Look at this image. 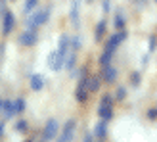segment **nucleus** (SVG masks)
<instances>
[{"mask_svg":"<svg viewBox=\"0 0 157 142\" xmlns=\"http://www.w3.org/2000/svg\"><path fill=\"white\" fill-rule=\"evenodd\" d=\"M69 50H71V38H69V35H61V38H59V48H58L56 52H52L50 58H48V65H50V69L59 71L61 67H63Z\"/></svg>","mask_w":157,"mask_h":142,"instance_id":"1","label":"nucleus"},{"mask_svg":"<svg viewBox=\"0 0 157 142\" xmlns=\"http://www.w3.org/2000/svg\"><path fill=\"white\" fill-rule=\"evenodd\" d=\"M48 18H50V8H44V10H40V12L33 14V15H31V18L27 19V29L36 31L38 27L42 25V23L48 21Z\"/></svg>","mask_w":157,"mask_h":142,"instance_id":"2","label":"nucleus"},{"mask_svg":"<svg viewBox=\"0 0 157 142\" xmlns=\"http://www.w3.org/2000/svg\"><path fill=\"white\" fill-rule=\"evenodd\" d=\"M98 115L101 117V119H105V121H109L113 117V96L105 94V96L101 98L100 108H98Z\"/></svg>","mask_w":157,"mask_h":142,"instance_id":"3","label":"nucleus"},{"mask_svg":"<svg viewBox=\"0 0 157 142\" xmlns=\"http://www.w3.org/2000/svg\"><path fill=\"white\" fill-rule=\"evenodd\" d=\"M58 131H59V125L56 119H48V123H46V127L42 131V136H40V142H50L54 136L58 135Z\"/></svg>","mask_w":157,"mask_h":142,"instance_id":"4","label":"nucleus"},{"mask_svg":"<svg viewBox=\"0 0 157 142\" xmlns=\"http://www.w3.org/2000/svg\"><path fill=\"white\" fill-rule=\"evenodd\" d=\"M75 98H77L78 102H86V100L90 98V90H88V77H84V79H81V81H78L77 90H75Z\"/></svg>","mask_w":157,"mask_h":142,"instance_id":"5","label":"nucleus"},{"mask_svg":"<svg viewBox=\"0 0 157 142\" xmlns=\"http://www.w3.org/2000/svg\"><path fill=\"white\" fill-rule=\"evenodd\" d=\"M75 127H77L75 119H69V121L63 125V129H61V135H59L58 142H71V140H73V135H75Z\"/></svg>","mask_w":157,"mask_h":142,"instance_id":"6","label":"nucleus"},{"mask_svg":"<svg viewBox=\"0 0 157 142\" xmlns=\"http://www.w3.org/2000/svg\"><path fill=\"white\" fill-rule=\"evenodd\" d=\"M15 25V15L12 12H4V25H2V33L4 35H10L12 29Z\"/></svg>","mask_w":157,"mask_h":142,"instance_id":"7","label":"nucleus"},{"mask_svg":"<svg viewBox=\"0 0 157 142\" xmlns=\"http://www.w3.org/2000/svg\"><path fill=\"white\" fill-rule=\"evenodd\" d=\"M101 77H104V81L105 83H115V79H117V69L109 64V65H104L101 67Z\"/></svg>","mask_w":157,"mask_h":142,"instance_id":"8","label":"nucleus"},{"mask_svg":"<svg viewBox=\"0 0 157 142\" xmlns=\"http://www.w3.org/2000/svg\"><path fill=\"white\" fill-rule=\"evenodd\" d=\"M124 38H127V33H124V31H121V33H117V35H113L111 38H109L107 44H105V48H109V50H113V52H115V48L124 41Z\"/></svg>","mask_w":157,"mask_h":142,"instance_id":"9","label":"nucleus"},{"mask_svg":"<svg viewBox=\"0 0 157 142\" xmlns=\"http://www.w3.org/2000/svg\"><path fill=\"white\" fill-rule=\"evenodd\" d=\"M19 42H21L23 46H33V44L36 42V31L27 29L25 33H23V35L19 37Z\"/></svg>","mask_w":157,"mask_h":142,"instance_id":"10","label":"nucleus"},{"mask_svg":"<svg viewBox=\"0 0 157 142\" xmlns=\"http://www.w3.org/2000/svg\"><path fill=\"white\" fill-rule=\"evenodd\" d=\"M31 89H33L35 92H38V90H42L44 89V79H42V75H33L31 77Z\"/></svg>","mask_w":157,"mask_h":142,"instance_id":"11","label":"nucleus"},{"mask_svg":"<svg viewBox=\"0 0 157 142\" xmlns=\"http://www.w3.org/2000/svg\"><path fill=\"white\" fill-rule=\"evenodd\" d=\"M107 121L105 119H101L98 125H96V131H94V135H96L98 138H104L105 135H107V125H105Z\"/></svg>","mask_w":157,"mask_h":142,"instance_id":"12","label":"nucleus"},{"mask_svg":"<svg viewBox=\"0 0 157 142\" xmlns=\"http://www.w3.org/2000/svg\"><path fill=\"white\" fill-rule=\"evenodd\" d=\"M111 58H113V50L105 48L104 54L100 56V65H101V67H104V65H109V64H111Z\"/></svg>","mask_w":157,"mask_h":142,"instance_id":"13","label":"nucleus"},{"mask_svg":"<svg viewBox=\"0 0 157 142\" xmlns=\"http://www.w3.org/2000/svg\"><path fill=\"white\" fill-rule=\"evenodd\" d=\"M2 113H4V117H13L15 115L13 113V100H8L2 104Z\"/></svg>","mask_w":157,"mask_h":142,"instance_id":"14","label":"nucleus"},{"mask_svg":"<svg viewBox=\"0 0 157 142\" xmlns=\"http://www.w3.org/2000/svg\"><path fill=\"white\" fill-rule=\"evenodd\" d=\"M23 112H25V100H23V98H15L13 100V113L19 115Z\"/></svg>","mask_w":157,"mask_h":142,"instance_id":"15","label":"nucleus"},{"mask_svg":"<svg viewBox=\"0 0 157 142\" xmlns=\"http://www.w3.org/2000/svg\"><path fill=\"white\" fill-rule=\"evenodd\" d=\"M71 21L75 23H78V0H73L71 2Z\"/></svg>","mask_w":157,"mask_h":142,"instance_id":"16","label":"nucleus"},{"mask_svg":"<svg viewBox=\"0 0 157 142\" xmlns=\"http://www.w3.org/2000/svg\"><path fill=\"white\" fill-rule=\"evenodd\" d=\"M105 29H107L105 21H100V23H98V27H96V41H101V38H104Z\"/></svg>","mask_w":157,"mask_h":142,"instance_id":"17","label":"nucleus"},{"mask_svg":"<svg viewBox=\"0 0 157 142\" xmlns=\"http://www.w3.org/2000/svg\"><path fill=\"white\" fill-rule=\"evenodd\" d=\"M100 89V77H88V90L96 92Z\"/></svg>","mask_w":157,"mask_h":142,"instance_id":"18","label":"nucleus"},{"mask_svg":"<svg viewBox=\"0 0 157 142\" xmlns=\"http://www.w3.org/2000/svg\"><path fill=\"white\" fill-rule=\"evenodd\" d=\"M115 27H117V29H123V27H124V18H123L121 12L115 15Z\"/></svg>","mask_w":157,"mask_h":142,"instance_id":"19","label":"nucleus"},{"mask_svg":"<svg viewBox=\"0 0 157 142\" xmlns=\"http://www.w3.org/2000/svg\"><path fill=\"white\" fill-rule=\"evenodd\" d=\"M27 127H29V123H27V121H23V119L15 123V131H19V132H25Z\"/></svg>","mask_w":157,"mask_h":142,"instance_id":"20","label":"nucleus"},{"mask_svg":"<svg viewBox=\"0 0 157 142\" xmlns=\"http://www.w3.org/2000/svg\"><path fill=\"white\" fill-rule=\"evenodd\" d=\"M36 4H38V0H27V2H25V12H27V14L33 12L35 8H36Z\"/></svg>","mask_w":157,"mask_h":142,"instance_id":"21","label":"nucleus"},{"mask_svg":"<svg viewBox=\"0 0 157 142\" xmlns=\"http://www.w3.org/2000/svg\"><path fill=\"white\" fill-rule=\"evenodd\" d=\"M132 85H134V86H138L140 85V73H132Z\"/></svg>","mask_w":157,"mask_h":142,"instance_id":"22","label":"nucleus"},{"mask_svg":"<svg viewBox=\"0 0 157 142\" xmlns=\"http://www.w3.org/2000/svg\"><path fill=\"white\" fill-rule=\"evenodd\" d=\"M124 96H127V90H124V89H119V90H117V100H123Z\"/></svg>","mask_w":157,"mask_h":142,"instance_id":"23","label":"nucleus"},{"mask_svg":"<svg viewBox=\"0 0 157 142\" xmlns=\"http://www.w3.org/2000/svg\"><path fill=\"white\" fill-rule=\"evenodd\" d=\"M155 46H157V38H155V37H151V38H150V50H153Z\"/></svg>","mask_w":157,"mask_h":142,"instance_id":"24","label":"nucleus"},{"mask_svg":"<svg viewBox=\"0 0 157 142\" xmlns=\"http://www.w3.org/2000/svg\"><path fill=\"white\" fill-rule=\"evenodd\" d=\"M147 117H150V119H155V117H157V109H150V112H147Z\"/></svg>","mask_w":157,"mask_h":142,"instance_id":"25","label":"nucleus"},{"mask_svg":"<svg viewBox=\"0 0 157 142\" xmlns=\"http://www.w3.org/2000/svg\"><path fill=\"white\" fill-rule=\"evenodd\" d=\"M104 12H109V0H104Z\"/></svg>","mask_w":157,"mask_h":142,"instance_id":"26","label":"nucleus"},{"mask_svg":"<svg viewBox=\"0 0 157 142\" xmlns=\"http://www.w3.org/2000/svg\"><path fill=\"white\" fill-rule=\"evenodd\" d=\"M0 12H2V14L6 12V10H4V0H0Z\"/></svg>","mask_w":157,"mask_h":142,"instance_id":"27","label":"nucleus"},{"mask_svg":"<svg viewBox=\"0 0 157 142\" xmlns=\"http://www.w3.org/2000/svg\"><path fill=\"white\" fill-rule=\"evenodd\" d=\"M84 142H92V135H86L84 136Z\"/></svg>","mask_w":157,"mask_h":142,"instance_id":"28","label":"nucleus"},{"mask_svg":"<svg viewBox=\"0 0 157 142\" xmlns=\"http://www.w3.org/2000/svg\"><path fill=\"white\" fill-rule=\"evenodd\" d=\"M2 132H4V123H0V136H2Z\"/></svg>","mask_w":157,"mask_h":142,"instance_id":"29","label":"nucleus"},{"mask_svg":"<svg viewBox=\"0 0 157 142\" xmlns=\"http://www.w3.org/2000/svg\"><path fill=\"white\" fill-rule=\"evenodd\" d=\"M2 104H4V102H2V98H0V113H2Z\"/></svg>","mask_w":157,"mask_h":142,"instance_id":"30","label":"nucleus"},{"mask_svg":"<svg viewBox=\"0 0 157 142\" xmlns=\"http://www.w3.org/2000/svg\"><path fill=\"white\" fill-rule=\"evenodd\" d=\"M2 50H4V46H0V60H2Z\"/></svg>","mask_w":157,"mask_h":142,"instance_id":"31","label":"nucleus"},{"mask_svg":"<svg viewBox=\"0 0 157 142\" xmlns=\"http://www.w3.org/2000/svg\"><path fill=\"white\" fill-rule=\"evenodd\" d=\"M25 142H31V140H25Z\"/></svg>","mask_w":157,"mask_h":142,"instance_id":"32","label":"nucleus"}]
</instances>
